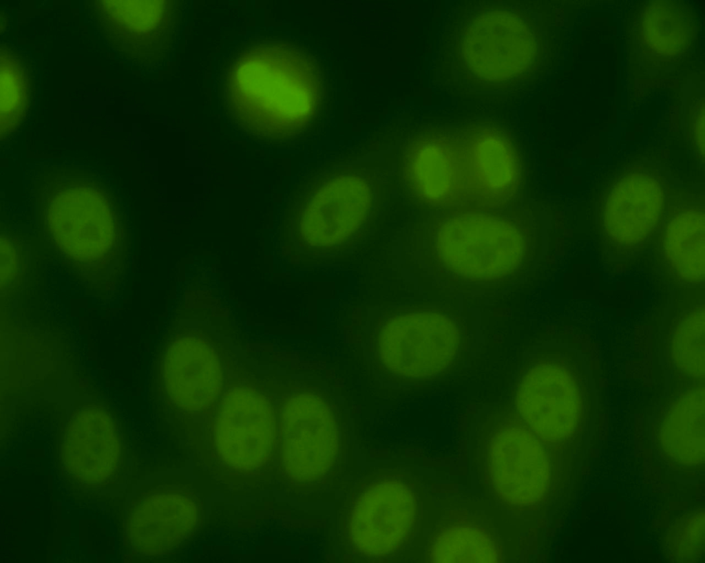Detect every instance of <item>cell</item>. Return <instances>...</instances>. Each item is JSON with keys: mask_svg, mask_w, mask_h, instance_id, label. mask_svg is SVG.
<instances>
[{"mask_svg": "<svg viewBox=\"0 0 705 563\" xmlns=\"http://www.w3.org/2000/svg\"><path fill=\"white\" fill-rule=\"evenodd\" d=\"M215 440L220 455L231 467L245 471L261 466L269 457L275 440L269 403L251 390L230 392L218 412Z\"/></svg>", "mask_w": 705, "mask_h": 563, "instance_id": "cell-4", "label": "cell"}, {"mask_svg": "<svg viewBox=\"0 0 705 563\" xmlns=\"http://www.w3.org/2000/svg\"><path fill=\"white\" fill-rule=\"evenodd\" d=\"M516 403L529 426L547 439L569 435L580 416L578 387L572 376L556 365H541L529 371L518 387Z\"/></svg>", "mask_w": 705, "mask_h": 563, "instance_id": "cell-6", "label": "cell"}, {"mask_svg": "<svg viewBox=\"0 0 705 563\" xmlns=\"http://www.w3.org/2000/svg\"><path fill=\"white\" fill-rule=\"evenodd\" d=\"M382 355L394 370L423 378L443 371L459 345L454 323L438 313H419L396 320L381 337Z\"/></svg>", "mask_w": 705, "mask_h": 563, "instance_id": "cell-3", "label": "cell"}, {"mask_svg": "<svg viewBox=\"0 0 705 563\" xmlns=\"http://www.w3.org/2000/svg\"><path fill=\"white\" fill-rule=\"evenodd\" d=\"M416 518L411 488L398 477H381L361 485L348 506L344 535L347 545L364 557L398 551L407 541Z\"/></svg>", "mask_w": 705, "mask_h": 563, "instance_id": "cell-1", "label": "cell"}, {"mask_svg": "<svg viewBox=\"0 0 705 563\" xmlns=\"http://www.w3.org/2000/svg\"><path fill=\"white\" fill-rule=\"evenodd\" d=\"M662 440L674 458L685 463L704 457V390L687 393L673 407L662 427Z\"/></svg>", "mask_w": 705, "mask_h": 563, "instance_id": "cell-10", "label": "cell"}, {"mask_svg": "<svg viewBox=\"0 0 705 563\" xmlns=\"http://www.w3.org/2000/svg\"><path fill=\"white\" fill-rule=\"evenodd\" d=\"M671 263L684 278L699 281L704 274V220L698 213L688 212L669 225L665 239Z\"/></svg>", "mask_w": 705, "mask_h": 563, "instance_id": "cell-11", "label": "cell"}, {"mask_svg": "<svg viewBox=\"0 0 705 563\" xmlns=\"http://www.w3.org/2000/svg\"><path fill=\"white\" fill-rule=\"evenodd\" d=\"M487 467L493 487L505 502L527 507L545 495L549 466L540 441L529 432L506 428L491 440Z\"/></svg>", "mask_w": 705, "mask_h": 563, "instance_id": "cell-5", "label": "cell"}, {"mask_svg": "<svg viewBox=\"0 0 705 563\" xmlns=\"http://www.w3.org/2000/svg\"><path fill=\"white\" fill-rule=\"evenodd\" d=\"M496 551L492 540L481 531L459 527L439 535L431 550L434 562H494Z\"/></svg>", "mask_w": 705, "mask_h": 563, "instance_id": "cell-12", "label": "cell"}, {"mask_svg": "<svg viewBox=\"0 0 705 563\" xmlns=\"http://www.w3.org/2000/svg\"><path fill=\"white\" fill-rule=\"evenodd\" d=\"M198 521V507L190 496L178 492L156 495L140 513L141 545L151 554L172 551L191 535Z\"/></svg>", "mask_w": 705, "mask_h": 563, "instance_id": "cell-9", "label": "cell"}, {"mask_svg": "<svg viewBox=\"0 0 705 563\" xmlns=\"http://www.w3.org/2000/svg\"><path fill=\"white\" fill-rule=\"evenodd\" d=\"M658 183L644 175H631L618 182L605 204L603 220L609 236L622 244H635L657 224L663 207Z\"/></svg>", "mask_w": 705, "mask_h": 563, "instance_id": "cell-8", "label": "cell"}, {"mask_svg": "<svg viewBox=\"0 0 705 563\" xmlns=\"http://www.w3.org/2000/svg\"><path fill=\"white\" fill-rule=\"evenodd\" d=\"M677 536L678 546L680 553L684 551L685 557H695V554L700 551V535H704V515L699 513L686 518L683 520ZM682 557V555H681Z\"/></svg>", "mask_w": 705, "mask_h": 563, "instance_id": "cell-14", "label": "cell"}, {"mask_svg": "<svg viewBox=\"0 0 705 563\" xmlns=\"http://www.w3.org/2000/svg\"><path fill=\"white\" fill-rule=\"evenodd\" d=\"M165 378L171 398L191 410L204 407L218 394L221 375L218 359L200 339L182 338L167 350Z\"/></svg>", "mask_w": 705, "mask_h": 563, "instance_id": "cell-7", "label": "cell"}, {"mask_svg": "<svg viewBox=\"0 0 705 563\" xmlns=\"http://www.w3.org/2000/svg\"><path fill=\"white\" fill-rule=\"evenodd\" d=\"M704 310L689 314L679 325L673 342L677 365L695 377L704 376Z\"/></svg>", "mask_w": 705, "mask_h": 563, "instance_id": "cell-13", "label": "cell"}, {"mask_svg": "<svg viewBox=\"0 0 705 563\" xmlns=\"http://www.w3.org/2000/svg\"><path fill=\"white\" fill-rule=\"evenodd\" d=\"M280 431L282 463L293 480L311 482L330 472L337 458L339 432L322 401L308 395L291 399L282 411Z\"/></svg>", "mask_w": 705, "mask_h": 563, "instance_id": "cell-2", "label": "cell"}]
</instances>
